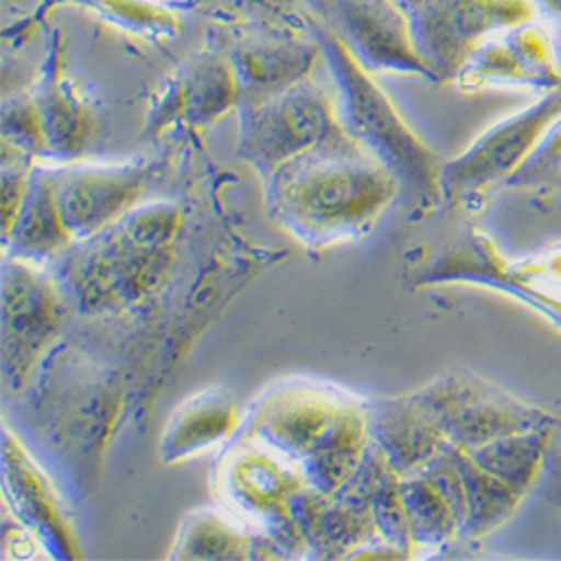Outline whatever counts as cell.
<instances>
[{"label": "cell", "mask_w": 561, "mask_h": 561, "mask_svg": "<svg viewBox=\"0 0 561 561\" xmlns=\"http://www.w3.org/2000/svg\"><path fill=\"white\" fill-rule=\"evenodd\" d=\"M398 192V175L344 130L278 167L267 178V207L295 239L325 248L364 233Z\"/></svg>", "instance_id": "cell-1"}, {"label": "cell", "mask_w": 561, "mask_h": 561, "mask_svg": "<svg viewBox=\"0 0 561 561\" xmlns=\"http://www.w3.org/2000/svg\"><path fill=\"white\" fill-rule=\"evenodd\" d=\"M171 203L137 205L119 220L66 250L64 286L79 310L98 314L139 304L162 288L180 233Z\"/></svg>", "instance_id": "cell-2"}, {"label": "cell", "mask_w": 561, "mask_h": 561, "mask_svg": "<svg viewBox=\"0 0 561 561\" xmlns=\"http://www.w3.org/2000/svg\"><path fill=\"white\" fill-rule=\"evenodd\" d=\"M254 440L299 460L314 490L335 494L368 451V417L342 396L319 387H288L261 402Z\"/></svg>", "instance_id": "cell-3"}, {"label": "cell", "mask_w": 561, "mask_h": 561, "mask_svg": "<svg viewBox=\"0 0 561 561\" xmlns=\"http://www.w3.org/2000/svg\"><path fill=\"white\" fill-rule=\"evenodd\" d=\"M325 55H329L340 88L337 115L344 130L398 175L400 184L407 186L420 207H438L443 203V164H438L436 156L409 130L389 98L378 83H373L364 66L342 41H325Z\"/></svg>", "instance_id": "cell-4"}, {"label": "cell", "mask_w": 561, "mask_h": 561, "mask_svg": "<svg viewBox=\"0 0 561 561\" xmlns=\"http://www.w3.org/2000/svg\"><path fill=\"white\" fill-rule=\"evenodd\" d=\"M344 133L337 100L308 83L267 92L243 113L239 153L270 178L278 167Z\"/></svg>", "instance_id": "cell-5"}, {"label": "cell", "mask_w": 561, "mask_h": 561, "mask_svg": "<svg viewBox=\"0 0 561 561\" xmlns=\"http://www.w3.org/2000/svg\"><path fill=\"white\" fill-rule=\"evenodd\" d=\"M413 396L434 415L447 443L465 451L503 436L548 427L541 411L467 373L447 376Z\"/></svg>", "instance_id": "cell-6"}, {"label": "cell", "mask_w": 561, "mask_h": 561, "mask_svg": "<svg viewBox=\"0 0 561 561\" xmlns=\"http://www.w3.org/2000/svg\"><path fill=\"white\" fill-rule=\"evenodd\" d=\"M559 117L561 88H554L535 106L485 130L462 156L440 167L443 201L467 203L507 182Z\"/></svg>", "instance_id": "cell-7"}, {"label": "cell", "mask_w": 561, "mask_h": 561, "mask_svg": "<svg viewBox=\"0 0 561 561\" xmlns=\"http://www.w3.org/2000/svg\"><path fill=\"white\" fill-rule=\"evenodd\" d=\"M61 323V299L50 278L14 259L3 284V357L14 387L25 380Z\"/></svg>", "instance_id": "cell-8"}, {"label": "cell", "mask_w": 561, "mask_h": 561, "mask_svg": "<svg viewBox=\"0 0 561 561\" xmlns=\"http://www.w3.org/2000/svg\"><path fill=\"white\" fill-rule=\"evenodd\" d=\"M61 218L75 241L88 239L126 211L145 194L142 167H68L53 171Z\"/></svg>", "instance_id": "cell-9"}, {"label": "cell", "mask_w": 561, "mask_h": 561, "mask_svg": "<svg viewBox=\"0 0 561 561\" xmlns=\"http://www.w3.org/2000/svg\"><path fill=\"white\" fill-rule=\"evenodd\" d=\"M530 14V0H445L425 14L420 55L427 66L432 59L436 68L454 72L462 68L485 34L496 27L519 25Z\"/></svg>", "instance_id": "cell-10"}, {"label": "cell", "mask_w": 561, "mask_h": 561, "mask_svg": "<svg viewBox=\"0 0 561 561\" xmlns=\"http://www.w3.org/2000/svg\"><path fill=\"white\" fill-rule=\"evenodd\" d=\"M368 432L400 477L417 474L447 445L434 415L415 396L373 407Z\"/></svg>", "instance_id": "cell-11"}, {"label": "cell", "mask_w": 561, "mask_h": 561, "mask_svg": "<svg viewBox=\"0 0 561 561\" xmlns=\"http://www.w3.org/2000/svg\"><path fill=\"white\" fill-rule=\"evenodd\" d=\"M512 38L474 50L460 68L465 85L535 83L548 90L561 88L552 48L543 32L519 30Z\"/></svg>", "instance_id": "cell-12"}, {"label": "cell", "mask_w": 561, "mask_h": 561, "mask_svg": "<svg viewBox=\"0 0 561 561\" xmlns=\"http://www.w3.org/2000/svg\"><path fill=\"white\" fill-rule=\"evenodd\" d=\"M272 454L261 449H237L229 454L225 485L243 510L270 519H293L290 503L304 490V479Z\"/></svg>", "instance_id": "cell-13"}, {"label": "cell", "mask_w": 561, "mask_h": 561, "mask_svg": "<svg viewBox=\"0 0 561 561\" xmlns=\"http://www.w3.org/2000/svg\"><path fill=\"white\" fill-rule=\"evenodd\" d=\"M5 239L19 261H43L66 252L75 239L61 218L53 171H32L23 207Z\"/></svg>", "instance_id": "cell-14"}, {"label": "cell", "mask_w": 561, "mask_h": 561, "mask_svg": "<svg viewBox=\"0 0 561 561\" xmlns=\"http://www.w3.org/2000/svg\"><path fill=\"white\" fill-rule=\"evenodd\" d=\"M472 245H474L472 254L458 252L454 256L440 259L443 263H438L436 267H432L427 272V280H458V278L485 280V284H490V286L514 293V297H519L526 304L535 306L537 310H541L543 314L554 319L557 325H561V301L559 299H552L550 293L535 288V286L526 284V280L510 274L505 267V261L496 256V252L488 243V239L474 237Z\"/></svg>", "instance_id": "cell-15"}, {"label": "cell", "mask_w": 561, "mask_h": 561, "mask_svg": "<svg viewBox=\"0 0 561 561\" xmlns=\"http://www.w3.org/2000/svg\"><path fill=\"white\" fill-rule=\"evenodd\" d=\"M233 425H237V411L222 391L201 393L173 415L164 432L162 458H190L231 434Z\"/></svg>", "instance_id": "cell-16"}, {"label": "cell", "mask_w": 561, "mask_h": 561, "mask_svg": "<svg viewBox=\"0 0 561 561\" xmlns=\"http://www.w3.org/2000/svg\"><path fill=\"white\" fill-rule=\"evenodd\" d=\"M454 456H456L460 481H462V503H465L460 533L467 537L488 535L490 530L507 522V517L517 510L524 496L514 492L510 485H505L501 479L485 472L467 451L454 447Z\"/></svg>", "instance_id": "cell-17"}, {"label": "cell", "mask_w": 561, "mask_h": 561, "mask_svg": "<svg viewBox=\"0 0 561 561\" xmlns=\"http://www.w3.org/2000/svg\"><path fill=\"white\" fill-rule=\"evenodd\" d=\"M548 447V427L512 434L485 443L481 447L467 449L470 458L481 465L485 472L501 479L517 494H526L539 477L541 462ZM465 451V449H462Z\"/></svg>", "instance_id": "cell-18"}, {"label": "cell", "mask_w": 561, "mask_h": 561, "mask_svg": "<svg viewBox=\"0 0 561 561\" xmlns=\"http://www.w3.org/2000/svg\"><path fill=\"white\" fill-rule=\"evenodd\" d=\"M400 492L411 541L440 543L460 533L456 510L425 472L402 477Z\"/></svg>", "instance_id": "cell-19"}, {"label": "cell", "mask_w": 561, "mask_h": 561, "mask_svg": "<svg viewBox=\"0 0 561 561\" xmlns=\"http://www.w3.org/2000/svg\"><path fill=\"white\" fill-rule=\"evenodd\" d=\"M250 546L243 533L231 530V526L211 514H198L192 526L184 528L180 541L182 550L175 554L184 559H248L252 557Z\"/></svg>", "instance_id": "cell-20"}, {"label": "cell", "mask_w": 561, "mask_h": 561, "mask_svg": "<svg viewBox=\"0 0 561 561\" xmlns=\"http://www.w3.org/2000/svg\"><path fill=\"white\" fill-rule=\"evenodd\" d=\"M507 184L543 192L561 190V117L546 130L535 151L512 173Z\"/></svg>", "instance_id": "cell-21"}, {"label": "cell", "mask_w": 561, "mask_h": 561, "mask_svg": "<svg viewBox=\"0 0 561 561\" xmlns=\"http://www.w3.org/2000/svg\"><path fill=\"white\" fill-rule=\"evenodd\" d=\"M539 3L548 10L550 16H554L557 21H561V0H539Z\"/></svg>", "instance_id": "cell-22"}, {"label": "cell", "mask_w": 561, "mask_h": 561, "mask_svg": "<svg viewBox=\"0 0 561 561\" xmlns=\"http://www.w3.org/2000/svg\"><path fill=\"white\" fill-rule=\"evenodd\" d=\"M407 5H411V8H423V5H427L430 0H404Z\"/></svg>", "instance_id": "cell-23"}]
</instances>
